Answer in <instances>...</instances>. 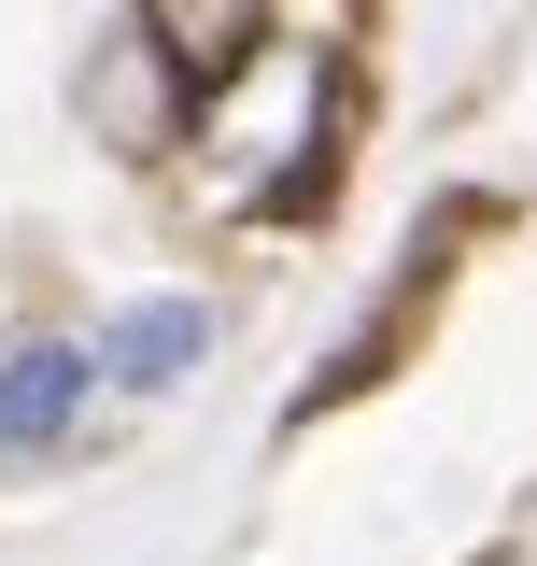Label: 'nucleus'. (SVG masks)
Wrapping results in <instances>:
<instances>
[{"instance_id": "nucleus-3", "label": "nucleus", "mask_w": 537, "mask_h": 566, "mask_svg": "<svg viewBox=\"0 0 537 566\" xmlns=\"http://www.w3.org/2000/svg\"><path fill=\"white\" fill-rule=\"evenodd\" d=\"M128 29H141L170 71H185L199 99H227V85L255 71V43H268V0H141Z\"/></svg>"}, {"instance_id": "nucleus-2", "label": "nucleus", "mask_w": 537, "mask_h": 566, "mask_svg": "<svg viewBox=\"0 0 537 566\" xmlns=\"http://www.w3.org/2000/svg\"><path fill=\"white\" fill-rule=\"evenodd\" d=\"M99 424V368H85V326H29L0 340V468H57Z\"/></svg>"}, {"instance_id": "nucleus-1", "label": "nucleus", "mask_w": 537, "mask_h": 566, "mask_svg": "<svg viewBox=\"0 0 537 566\" xmlns=\"http://www.w3.org/2000/svg\"><path fill=\"white\" fill-rule=\"evenodd\" d=\"M212 354H227V297H199V283H141V297H114V312L85 326L99 411H170Z\"/></svg>"}, {"instance_id": "nucleus-4", "label": "nucleus", "mask_w": 537, "mask_h": 566, "mask_svg": "<svg viewBox=\"0 0 537 566\" xmlns=\"http://www.w3.org/2000/svg\"><path fill=\"white\" fill-rule=\"evenodd\" d=\"M85 114H99V128L128 142V156H156V142H170V128H185V114H199V85H185V71H170V57H156V43H141V29H128L114 57L85 71Z\"/></svg>"}]
</instances>
